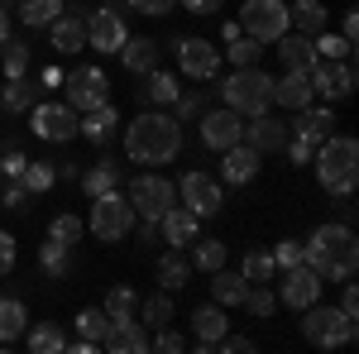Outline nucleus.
I'll return each mask as SVG.
<instances>
[{"mask_svg":"<svg viewBox=\"0 0 359 354\" xmlns=\"http://www.w3.org/2000/svg\"><path fill=\"white\" fill-rule=\"evenodd\" d=\"M182 149V120L177 115H163V110H144L130 120L125 130V154L130 163H144V168H163L177 158Z\"/></svg>","mask_w":359,"mask_h":354,"instance_id":"obj_1","label":"nucleus"},{"mask_svg":"<svg viewBox=\"0 0 359 354\" xmlns=\"http://www.w3.org/2000/svg\"><path fill=\"white\" fill-rule=\"evenodd\" d=\"M302 264L321 273V282H326V278H331V282L355 278V264H359L355 230H350L345 220H335V225H316L311 240L302 245Z\"/></svg>","mask_w":359,"mask_h":354,"instance_id":"obj_2","label":"nucleus"},{"mask_svg":"<svg viewBox=\"0 0 359 354\" xmlns=\"http://www.w3.org/2000/svg\"><path fill=\"white\" fill-rule=\"evenodd\" d=\"M316 163V182L331 191V196H350L359 182V144L350 135H326L311 154Z\"/></svg>","mask_w":359,"mask_h":354,"instance_id":"obj_3","label":"nucleus"},{"mask_svg":"<svg viewBox=\"0 0 359 354\" xmlns=\"http://www.w3.org/2000/svg\"><path fill=\"white\" fill-rule=\"evenodd\" d=\"M221 96L235 115H264L273 106V77L264 67H235L221 82Z\"/></svg>","mask_w":359,"mask_h":354,"instance_id":"obj_4","label":"nucleus"},{"mask_svg":"<svg viewBox=\"0 0 359 354\" xmlns=\"http://www.w3.org/2000/svg\"><path fill=\"white\" fill-rule=\"evenodd\" d=\"M302 335L316 350H340V345L355 340V316H345L340 306L311 301V306H302Z\"/></svg>","mask_w":359,"mask_h":354,"instance_id":"obj_5","label":"nucleus"},{"mask_svg":"<svg viewBox=\"0 0 359 354\" xmlns=\"http://www.w3.org/2000/svg\"><path fill=\"white\" fill-rule=\"evenodd\" d=\"M96 206H91V220H86V230L101 240V245H115V240H125L130 230H135V206L120 196V191H106V196H91Z\"/></svg>","mask_w":359,"mask_h":354,"instance_id":"obj_6","label":"nucleus"},{"mask_svg":"<svg viewBox=\"0 0 359 354\" xmlns=\"http://www.w3.org/2000/svg\"><path fill=\"white\" fill-rule=\"evenodd\" d=\"M287 25H292L287 0H245V10H240V29L254 43H278L287 34Z\"/></svg>","mask_w":359,"mask_h":354,"instance_id":"obj_7","label":"nucleus"},{"mask_svg":"<svg viewBox=\"0 0 359 354\" xmlns=\"http://www.w3.org/2000/svg\"><path fill=\"white\" fill-rule=\"evenodd\" d=\"M130 206H135V216L139 220H163L168 206H177V187L168 182V177H158V172H144V177H135L130 182V196H125Z\"/></svg>","mask_w":359,"mask_h":354,"instance_id":"obj_8","label":"nucleus"},{"mask_svg":"<svg viewBox=\"0 0 359 354\" xmlns=\"http://www.w3.org/2000/svg\"><path fill=\"white\" fill-rule=\"evenodd\" d=\"M29 130L39 139H48V144H67V139L77 135V110L67 106V101H34L29 106Z\"/></svg>","mask_w":359,"mask_h":354,"instance_id":"obj_9","label":"nucleus"},{"mask_svg":"<svg viewBox=\"0 0 359 354\" xmlns=\"http://www.w3.org/2000/svg\"><path fill=\"white\" fill-rule=\"evenodd\" d=\"M101 101H111V82H106V72L91 67V62L72 67V72H67V106H72V110H96Z\"/></svg>","mask_w":359,"mask_h":354,"instance_id":"obj_10","label":"nucleus"},{"mask_svg":"<svg viewBox=\"0 0 359 354\" xmlns=\"http://www.w3.org/2000/svg\"><path fill=\"white\" fill-rule=\"evenodd\" d=\"M306 77H311V91L316 96H326V101H345L350 91H355V62L345 57V62H326V57H316L311 67H306Z\"/></svg>","mask_w":359,"mask_h":354,"instance_id":"obj_11","label":"nucleus"},{"mask_svg":"<svg viewBox=\"0 0 359 354\" xmlns=\"http://www.w3.org/2000/svg\"><path fill=\"white\" fill-rule=\"evenodd\" d=\"M125 39H130V34H125V15H120L115 5L86 10V43H91L96 53H120Z\"/></svg>","mask_w":359,"mask_h":354,"instance_id":"obj_12","label":"nucleus"},{"mask_svg":"<svg viewBox=\"0 0 359 354\" xmlns=\"http://www.w3.org/2000/svg\"><path fill=\"white\" fill-rule=\"evenodd\" d=\"M182 206H187V211H192L196 220L216 216V211L225 206L221 182H216L211 172H187V177H182Z\"/></svg>","mask_w":359,"mask_h":354,"instance_id":"obj_13","label":"nucleus"},{"mask_svg":"<svg viewBox=\"0 0 359 354\" xmlns=\"http://www.w3.org/2000/svg\"><path fill=\"white\" fill-rule=\"evenodd\" d=\"M278 301L292 306V311H302V306H311V301H321V273L306 268V264H292L287 278L278 282Z\"/></svg>","mask_w":359,"mask_h":354,"instance_id":"obj_14","label":"nucleus"},{"mask_svg":"<svg viewBox=\"0 0 359 354\" xmlns=\"http://www.w3.org/2000/svg\"><path fill=\"white\" fill-rule=\"evenodd\" d=\"M177 67H182L192 82H211V77L221 72V53H216V43H206V39H177Z\"/></svg>","mask_w":359,"mask_h":354,"instance_id":"obj_15","label":"nucleus"},{"mask_svg":"<svg viewBox=\"0 0 359 354\" xmlns=\"http://www.w3.org/2000/svg\"><path fill=\"white\" fill-rule=\"evenodd\" d=\"M48 39H53L57 53H82L86 48V10L82 5H62V15L48 25Z\"/></svg>","mask_w":359,"mask_h":354,"instance_id":"obj_16","label":"nucleus"},{"mask_svg":"<svg viewBox=\"0 0 359 354\" xmlns=\"http://www.w3.org/2000/svg\"><path fill=\"white\" fill-rule=\"evenodd\" d=\"M240 135H245V125H240V115L225 106V110H211V115H201V144L206 149H216V154H225L230 144H240Z\"/></svg>","mask_w":359,"mask_h":354,"instance_id":"obj_17","label":"nucleus"},{"mask_svg":"<svg viewBox=\"0 0 359 354\" xmlns=\"http://www.w3.org/2000/svg\"><path fill=\"white\" fill-rule=\"evenodd\" d=\"M240 139H245L254 154H278V149L287 144V125H283L278 115L264 110V115H249V125H245V135H240Z\"/></svg>","mask_w":359,"mask_h":354,"instance_id":"obj_18","label":"nucleus"},{"mask_svg":"<svg viewBox=\"0 0 359 354\" xmlns=\"http://www.w3.org/2000/svg\"><path fill=\"white\" fill-rule=\"evenodd\" d=\"M101 350L111 354H144L149 350V340H144V321L139 316H115L106 335H101Z\"/></svg>","mask_w":359,"mask_h":354,"instance_id":"obj_19","label":"nucleus"},{"mask_svg":"<svg viewBox=\"0 0 359 354\" xmlns=\"http://www.w3.org/2000/svg\"><path fill=\"white\" fill-rule=\"evenodd\" d=\"M259 158H264V154H254L245 139H240V144H230V149L221 154V182H230V187H245V182H254Z\"/></svg>","mask_w":359,"mask_h":354,"instance_id":"obj_20","label":"nucleus"},{"mask_svg":"<svg viewBox=\"0 0 359 354\" xmlns=\"http://www.w3.org/2000/svg\"><path fill=\"white\" fill-rule=\"evenodd\" d=\"M287 130L297 139H306V144H321L335 130V110L331 106H302V110H292V125Z\"/></svg>","mask_w":359,"mask_h":354,"instance_id":"obj_21","label":"nucleus"},{"mask_svg":"<svg viewBox=\"0 0 359 354\" xmlns=\"http://www.w3.org/2000/svg\"><path fill=\"white\" fill-rule=\"evenodd\" d=\"M158 235H163L172 249H187L196 235H201V220H196L187 206H168L163 220H158Z\"/></svg>","mask_w":359,"mask_h":354,"instance_id":"obj_22","label":"nucleus"},{"mask_svg":"<svg viewBox=\"0 0 359 354\" xmlns=\"http://www.w3.org/2000/svg\"><path fill=\"white\" fill-rule=\"evenodd\" d=\"M311 101H316V91H311V77L306 72H283V77H273V106L302 110Z\"/></svg>","mask_w":359,"mask_h":354,"instance_id":"obj_23","label":"nucleus"},{"mask_svg":"<svg viewBox=\"0 0 359 354\" xmlns=\"http://www.w3.org/2000/svg\"><path fill=\"white\" fill-rule=\"evenodd\" d=\"M192 330H196V350L211 354V350H216V340L230 330V321H225V306H221V301L196 306V311H192Z\"/></svg>","mask_w":359,"mask_h":354,"instance_id":"obj_24","label":"nucleus"},{"mask_svg":"<svg viewBox=\"0 0 359 354\" xmlns=\"http://www.w3.org/2000/svg\"><path fill=\"white\" fill-rule=\"evenodd\" d=\"M86 120H77V135H86L91 144H106V139L120 130V115H115V106L111 101H101L96 110H82Z\"/></svg>","mask_w":359,"mask_h":354,"instance_id":"obj_25","label":"nucleus"},{"mask_svg":"<svg viewBox=\"0 0 359 354\" xmlns=\"http://www.w3.org/2000/svg\"><path fill=\"white\" fill-rule=\"evenodd\" d=\"M120 62H125V72H154L158 67V43L154 39H125L120 43Z\"/></svg>","mask_w":359,"mask_h":354,"instance_id":"obj_26","label":"nucleus"},{"mask_svg":"<svg viewBox=\"0 0 359 354\" xmlns=\"http://www.w3.org/2000/svg\"><path fill=\"white\" fill-rule=\"evenodd\" d=\"M278 57H283L287 72H306V67L316 62V48H311L306 34H283V39H278Z\"/></svg>","mask_w":359,"mask_h":354,"instance_id":"obj_27","label":"nucleus"},{"mask_svg":"<svg viewBox=\"0 0 359 354\" xmlns=\"http://www.w3.org/2000/svg\"><path fill=\"white\" fill-rule=\"evenodd\" d=\"M29 326V311L20 297H0V345H15Z\"/></svg>","mask_w":359,"mask_h":354,"instance_id":"obj_28","label":"nucleus"},{"mask_svg":"<svg viewBox=\"0 0 359 354\" xmlns=\"http://www.w3.org/2000/svg\"><path fill=\"white\" fill-rule=\"evenodd\" d=\"M287 20L297 25V34L311 39V34L326 29V5H321V0H292V5H287Z\"/></svg>","mask_w":359,"mask_h":354,"instance_id":"obj_29","label":"nucleus"},{"mask_svg":"<svg viewBox=\"0 0 359 354\" xmlns=\"http://www.w3.org/2000/svg\"><path fill=\"white\" fill-rule=\"evenodd\" d=\"M245 292H249V282L240 273H225V268L211 273V297L221 301V306H245Z\"/></svg>","mask_w":359,"mask_h":354,"instance_id":"obj_30","label":"nucleus"},{"mask_svg":"<svg viewBox=\"0 0 359 354\" xmlns=\"http://www.w3.org/2000/svg\"><path fill=\"white\" fill-rule=\"evenodd\" d=\"M82 187H86V196H106V191H115L120 187V163H111V158L91 163L82 172Z\"/></svg>","mask_w":359,"mask_h":354,"instance_id":"obj_31","label":"nucleus"},{"mask_svg":"<svg viewBox=\"0 0 359 354\" xmlns=\"http://www.w3.org/2000/svg\"><path fill=\"white\" fill-rule=\"evenodd\" d=\"M15 10H20V20H25L29 29H48L57 15H62V0H20Z\"/></svg>","mask_w":359,"mask_h":354,"instance_id":"obj_32","label":"nucleus"},{"mask_svg":"<svg viewBox=\"0 0 359 354\" xmlns=\"http://www.w3.org/2000/svg\"><path fill=\"white\" fill-rule=\"evenodd\" d=\"M187 278H192V264L172 249L158 259V282H163V292H177V287H187Z\"/></svg>","mask_w":359,"mask_h":354,"instance_id":"obj_33","label":"nucleus"},{"mask_svg":"<svg viewBox=\"0 0 359 354\" xmlns=\"http://www.w3.org/2000/svg\"><path fill=\"white\" fill-rule=\"evenodd\" d=\"M240 278H245V282H273L278 278L273 254H269V249H249L245 264H240Z\"/></svg>","mask_w":359,"mask_h":354,"instance_id":"obj_34","label":"nucleus"},{"mask_svg":"<svg viewBox=\"0 0 359 354\" xmlns=\"http://www.w3.org/2000/svg\"><path fill=\"white\" fill-rule=\"evenodd\" d=\"M149 86H144V101H154V106H172L177 101V77L163 72V67H154V72H144Z\"/></svg>","mask_w":359,"mask_h":354,"instance_id":"obj_35","label":"nucleus"},{"mask_svg":"<svg viewBox=\"0 0 359 354\" xmlns=\"http://www.w3.org/2000/svg\"><path fill=\"white\" fill-rule=\"evenodd\" d=\"M0 67H5V77H10V82H20V77L29 72V43L5 39V43H0Z\"/></svg>","mask_w":359,"mask_h":354,"instance_id":"obj_36","label":"nucleus"},{"mask_svg":"<svg viewBox=\"0 0 359 354\" xmlns=\"http://www.w3.org/2000/svg\"><path fill=\"white\" fill-rule=\"evenodd\" d=\"M311 48H316V57H326V62H345V57L355 53V43L350 39H340V34H311Z\"/></svg>","mask_w":359,"mask_h":354,"instance_id":"obj_37","label":"nucleus"},{"mask_svg":"<svg viewBox=\"0 0 359 354\" xmlns=\"http://www.w3.org/2000/svg\"><path fill=\"white\" fill-rule=\"evenodd\" d=\"M192 268H201V273L225 268V245L221 240H192Z\"/></svg>","mask_w":359,"mask_h":354,"instance_id":"obj_38","label":"nucleus"},{"mask_svg":"<svg viewBox=\"0 0 359 354\" xmlns=\"http://www.w3.org/2000/svg\"><path fill=\"white\" fill-rule=\"evenodd\" d=\"M25 345L34 354H62V350H67V340H62V330H57V326H34L25 335Z\"/></svg>","mask_w":359,"mask_h":354,"instance_id":"obj_39","label":"nucleus"},{"mask_svg":"<svg viewBox=\"0 0 359 354\" xmlns=\"http://www.w3.org/2000/svg\"><path fill=\"white\" fill-rule=\"evenodd\" d=\"M106 326H111V316H106L101 306H86V311H77V335H82V340H91V345H101Z\"/></svg>","mask_w":359,"mask_h":354,"instance_id":"obj_40","label":"nucleus"},{"mask_svg":"<svg viewBox=\"0 0 359 354\" xmlns=\"http://www.w3.org/2000/svg\"><path fill=\"white\" fill-rule=\"evenodd\" d=\"M0 106L10 110V115H25L29 106H34V86L20 77V82H5V91H0Z\"/></svg>","mask_w":359,"mask_h":354,"instance_id":"obj_41","label":"nucleus"},{"mask_svg":"<svg viewBox=\"0 0 359 354\" xmlns=\"http://www.w3.org/2000/svg\"><path fill=\"white\" fill-rule=\"evenodd\" d=\"M101 311H106V316H135L139 311V297H135V287H111V292H106V301H101Z\"/></svg>","mask_w":359,"mask_h":354,"instance_id":"obj_42","label":"nucleus"},{"mask_svg":"<svg viewBox=\"0 0 359 354\" xmlns=\"http://www.w3.org/2000/svg\"><path fill=\"white\" fill-rule=\"evenodd\" d=\"M139 316H144V326H154V330L172 326V301H168V292H158V297H149L144 306H139Z\"/></svg>","mask_w":359,"mask_h":354,"instance_id":"obj_43","label":"nucleus"},{"mask_svg":"<svg viewBox=\"0 0 359 354\" xmlns=\"http://www.w3.org/2000/svg\"><path fill=\"white\" fill-rule=\"evenodd\" d=\"M221 57H230L235 67H259V57H264V43H254V39H245V34H240V39H235V43H230Z\"/></svg>","mask_w":359,"mask_h":354,"instance_id":"obj_44","label":"nucleus"},{"mask_svg":"<svg viewBox=\"0 0 359 354\" xmlns=\"http://www.w3.org/2000/svg\"><path fill=\"white\" fill-rule=\"evenodd\" d=\"M245 306L254 311V316H273L278 311V292L269 287V282H254V287L245 292Z\"/></svg>","mask_w":359,"mask_h":354,"instance_id":"obj_45","label":"nucleus"},{"mask_svg":"<svg viewBox=\"0 0 359 354\" xmlns=\"http://www.w3.org/2000/svg\"><path fill=\"white\" fill-rule=\"evenodd\" d=\"M82 230H86L82 220L62 211V216H53V225H48V240H57V245H77V240H82Z\"/></svg>","mask_w":359,"mask_h":354,"instance_id":"obj_46","label":"nucleus"},{"mask_svg":"<svg viewBox=\"0 0 359 354\" xmlns=\"http://www.w3.org/2000/svg\"><path fill=\"white\" fill-rule=\"evenodd\" d=\"M20 182H25L29 191H48V187L57 182V168H53V163H29Z\"/></svg>","mask_w":359,"mask_h":354,"instance_id":"obj_47","label":"nucleus"},{"mask_svg":"<svg viewBox=\"0 0 359 354\" xmlns=\"http://www.w3.org/2000/svg\"><path fill=\"white\" fill-rule=\"evenodd\" d=\"M39 259H43V268H48V273H53V278H57V273L67 268V245H57V240H48Z\"/></svg>","mask_w":359,"mask_h":354,"instance_id":"obj_48","label":"nucleus"},{"mask_svg":"<svg viewBox=\"0 0 359 354\" xmlns=\"http://www.w3.org/2000/svg\"><path fill=\"white\" fill-rule=\"evenodd\" d=\"M273 264L278 268H292V264H302V240H283L273 249Z\"/></svg>","mask_w":359,"mask_h":354,"instance_id":"obj_49","label":"nucleus"},{"mask_svg":"<svg viewBox=\"0 0 359 354\" xmlns=\"http://www.w3.org/2000/svg\"><path fill=\"white\" fill-rule=\"evenodd\" d=\"M25 168H29V158H25V154H20V149H15V144H10V154L0 158V172H5V177L15 182V177H25Z\"/></svg>","mask_w":359,"mask_h":354,"instance_id":"obj_50","label":"nucleus"},{"mask_svg":"<svg viewBox=\"0 0 359 354\" xmlns=\"http://www.w3.org/2000/svg\"><path fill=\"white\" fill-rule=\"evenodd\" d=\"M172 106H177V120H192V115H201L206 101H201V91H187V96L177 91V101H172Z\"/></svg>","mask_w":359,"mask_h":354,"instance_id":"obj_51","label":"nucleus"},{"mask_svg":"<svg viewBox=\"0 0 359 354\" xmlns=\"http://www.w3.org/2000/svg\"><path fill=\"white\" fill-rule=\"evenodd\" d=\"M5 211H29V187L20 182V177L5 187Z\"/></svg>","mask_w":359,"mask_h":354,"instance_id":"obj_52","label":"nucleus"},{"mask_svg":"<svg viewBox=\"0 0 359 354\" xmlns=\"http://www.w3.org/2000/svg\"><path fill=\"white\" fill-rule=\"evenodd\" d=\"M154 350H163V354H182V350H187V340H182V335H177L172 326H163V330H158V340H154Z\"/></svg>","mask_w":359,"mask_h":354,"instance_id":"obj_53","label":"nucleus"},{"mask_svg":"<svg viewBox=\"0 0 359 354\" xmlns=\"http://www.w3.org/2000/svg\"><path fill=\"white\" fill-rule=\"evenodd\" d=\"M283 149L292 154V163H311V154H316V144H306V139H297V135H287Z\"/></svg>","mask_w":359,"mask_h":354,"instance_id":"obj_54","label":"nucleus"},{"mask_svg":"<svg viewBox=\"0 0 359 354\" xmlns=\"http://www.w3.org/2000/svg\"><path fill=\"white\" fill-rule=\"evenodd\" d=\"M125 5H130V10H139V15H168L177 0H125Z\"/></svg>","mask_w":359,"mask_h":354,"instance_id":"obj_55","label":"nucleus"},{"mask_svg":"<svg viewBox=\"0 0 359 354\" xmlns=\"http://www.w3.org/2000/svg\"><path fill=\"white\" fill-rule=\"evenodd\" d=\"M216 350H225V354H249V350H254V340H245V335H221V340H216Z\"/></svg>","mask_w":359,"mask_h":354,"instance_id":"obj_56","label":"nucleus"},{"mask_svg":"<svg viewBox=\"0 0 359 354\" xmlns=\"http://www.w3.org/2000/svg\"><path fill=\"white\" fill-rule=\"evenodd\" d=\"M15 268V235L10 230H0V273Z\"/></svg>","mask_w":359,"mask_h":354,"instance_id":"obj_57","label":"nucleus"},{"mask_svg":"<svg viewBox=\"0 0 359 354\" xmlns=\"http://www.w3.org/2000/svg\"><path fill=\"white\" fill-rule=\"evenodd\" d=\"M340 311H345V316H359V292H355L350 278H345V292H340Z\"/></svg>","mask_w":359,"mask_h":354,"instance_id":"obj_58","label":"nucleus"},{"mask_svg":"<svg viewBox=\"0 0 359 354\" xmlns=\"http://www.w3.org/2000/svg\"><path fill=\"white\" fill-rule=\"evenodd\" d=\"M182 10H192V15H216L221 10V0H177Z\"/></svg>","mask_w":359,"mask_h":354,"instance_id":"obj_59","label":"nucleus"},{"mask_svg":"<svg viewBox=\"0 0 359 354\" xmlns=\"http://www.w3.org/2000/svg\"><path fill=\"white\" fill-rule=\"evenodd\" d=\"M355 34H359V10H345V20H340V39L355 43Z\"/></svg>","mask_w":359,"mask_h":354,"instance_id":"obj_60","label":"nucleus"},{"mask_svg":"<svg viewBox=\"0 0 359 354\" xmlns=\"http://www.w3.org/2000/svg\"><path fill=\"white\" fill-rule=\"evenodd\" d=\"M139 240H144V245H154V240H158V225H154V220H144V225H139Z\"/></svg>","mask_w":359,"mask_h":354,"instance_id":"obj_61","label":"nucleus"},{"mask_svg":"<svg viewBox=\"0 0 359 354\" xmlns=\"http://www.w3.org/2000/svg\"><path fill=\"white\" fill-rule=\"evenodd\" d=\"M10 39V10H0V43Z\"/></svg>","mask_w":359,"mask_h":354,"instance_id":"obj_62","label":"nucleus"},{"mask_svg":"<svg viewBox=\"0 0 359 354\" xmlns=\"http://www.w3.org/2000/svg\"><path fill=\"white\" fill-rule=\"evenodd\" d=\"M15 5H20V0H0V10H15Z\"/></svg>","mask_w":359,"mask_h":354,"instance_id":"obj_63","label":"nucleus"},{"mask_svg":"<svg viewBox=\"0 0 359 354\" xmlns=\"http://www.w3.org/2000/svg\"><path fill=\"white\" fill-rule=\"evenodd\" d=\"M0 182H5V172H0Z\"/></svg>","mask_w":359,"mask_h":354,"instance_id":"obj_64","label":"nucleus"}]
</instances>
